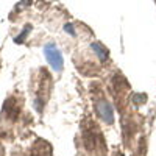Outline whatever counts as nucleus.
Segmentation results:
<instances>
[{
  "instance_id": "f257e3e1",
  "label": "nucleus",
  "mask_w": 156,
  "mask_h": 156,
  "mask_svg": "<svg viewBox=\"0 0 156 156\" xmlns=\"http://www.w3.org/2000/svg\"><path fill=\"white\" fill-rule=\"evenodd\" d=\"M44 53L47 56V61L50 62V66L53 67V70H61L64 66V61L61 56V51L56 48L55 44H47L44 47Z\"/></svg>"
},
{
  "instance_id": "f03ea898",
  "label": "nucleus",
  "mask_w": 156,
  "mask_h": 156,
  "mask_svg": "<svg viewBox=\"0 0 156 156\" xmlns=\"http://www.w3.org/2000/svg\"><path fill=\"white\" fill-rule=\"evenodd\" d=\"M92 50L95 51V53L98 55V58H101V59H105V58H106V55H108V53H106V50L103 48L98 42H94V44H92Z\"/></svg>"
}]
</instances>
